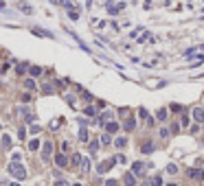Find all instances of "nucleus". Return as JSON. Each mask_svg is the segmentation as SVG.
<instances>
[{
	"instance_id": "obj_1",
	"label": "nucleus",
	"mask_w": 204,
	"mask_h": 186,
	"mask_svg": "<svg viewBox=\"0 0 204 186\" xmlns=\"http://www.w3.org/2000/svg\"><path fill=\"white\" fill-rule=\"evenodd\" d=\"M9 173H11L13 178H18V180H24L26 178V171H24V166L20 162H11V164H9Z\"/></svg>"
},
{
	"instance_id": "obj_2",
	"label": "nucleus",
	"mask_w": 204,
	"mask_h": 186,
	"mask_svg": "<svg viewBox=\"0 0 204 186\" xmlns=\"http://www.w3.org/2000/svg\"><path fill=\"white\" fill-rule=\"evenodd\" d=\"M114 162H119V160H116V158H110V160H105V162H101V164H99V169H97V171L103 175L105 171H110V169L114 166Z\"/></svg>"
},
{
	"instance_id": "obj_3",
	"label": "nucleus",
	"mask_w": 204,
	"mask_h": 186,
	"mask_svg": "<svg viewBox=\"0 0 204 186\" xmlns=\"http://www.w3.org/2000/svg\"><path fill=\"white\" fill-rule=\"evenodd\" d=\"M132 173L136 175V178H143V175H145V164L143 162H134L132 164Z\"/></svg>"
},
{
	"instance_id": "obj_4",
	"label": "nucleus",
	"mask_w": 204,
	"mask_h": 186,
	"mask_svg": "<svg viewBox=\"0 0 204 186\" xmlns=\"http://www.w3.org/2000/svg\"><path fill=\"white\" fill-rule=\"evenodd\" d=\"M125 9V2H119V5H110L108 2V11H110V15H116L119 11H123Z\"/></svg>"
},
{
	"instance_id": "obj_5",
	"label": "nucleus",
	"mask_w": 204,
	"mask_h": 186,
	"mask_svg": "<svg viewBox=\"0 0 204 186\" xmlns=\"http://www.w3.org/2000/svg\"><path fill=\"white\" fill-rule=\"evenodd\" d=\"M134 127H136V118H134V116H127L125 123H123V129H125V132H132Z\"/></svg>"
},
{
	"instance_id": "obj_6",
	"label": "nucleus",
	"mask_w": 204,
	"mask_h": 186,
	"mask_svg": "<svg viewBox=\"0 0 204 186\" xmlns=\"http://www.w3.org/2000/svg\"><path fill=\"white\" fill-rule=\"evenodd\" d=\"M51 151H53V142H44V147H42V158L44 160L51 158Z\"/></svg>"
},
{
	"instance_id": "obj_7",
	"label": "nucleus",
	"mask_w": 204,
	"mask_h": 186,
	"mask_svg": "<svg viewBox=\"0 0 204 186\" xmlns=\"http://www.w3.org/2000/svg\"><path fill=\"white\" fill-rule=\"evenodd\" d=\"M154 149H156V145H154L152 140H147V142L141 145V151H143V153H154Z\"/></svg>"
},
{
	"instance_id": "obj_8",
	"label": "nucleus",
	"mask_w": 204,
	"mask_h": 186,
	"mask_svg": "<svg viewBox=\"0 0 204 186\" xmlns=\"http://www.w3.org/2000/svg\"><path fill=\"white\" fill-rule=\"evenodd\" d=\"M189 178L191 180H204V171L202 169H191L189 171Z\"/></svg>"
},
{
	"instance_id": "obj_9",
	"label": "nucleus",
	"mask_w": 204,
	"mask_h": 186,
	"mask_svg": "<svg viewBox=\"0 0 204 186\" xmlns=\"http://www.w3.org/2000/svg\"><path fill=\"white\" fill-rule=\"evenodd\" d=\"M193 118H196L198 123H204V109L202 107H193Z\"/></svg>"
},
{
	"instance_id": "obj_10",
	"label": "nucleus",
	"mask_w": 204,
	"mask_h": 186,
	"mask_svg": "<svg viewBox=\"0 0 204 186\" xmlns=\"http://www.w3.org/2000/svg\"><path fill=\"white\" fill-rule=\"evenodd\" d=\"M9 149H11V136L2 134V151H9Z\"/></svg>"
},
{
	"instance_id": "obj_11",
	"label": "nucleus",
	"mask_w": 204,
	"mask_h": 186,
	"mask_svg": "<svg viewBox=\"0 0 204 186\" xmlns=\"http://www.w3.org/2000/svg\"><path fill=\"white\" fill-rule=\"evenodd\" d=\"M35 35H42V37H48V40H51V37H53V33H48V31H44V29H40V26H33V29H31Z\"/></svg>"
},
{
	"instance_id": "obj_12",
	"label": "nucleus",
	"mask_w": 204,
	"mask_h": 186,
	"mask_svg": "<svg viewBox=\"0 0 204 186\" xmlns=\"http://www.w3.org/2000/svg\"><path fill=\"white\" fill-rule=\"evenodd\" d=\"M18 9H20L22 13H26V15L33 13V9H31V5H29V2H18Z\"/></svg>"
},
{
	"instance_id": "obj_13",
	"label": "nucleus",
	"mask_w": 204,
	"mask_h": 186,
	"mask_svg": "<svg viewBox=\"0 0 204 186\" xmlns=\"http://www.w3.org/2000/svg\"><path fill=\"white\" fill-rule=\"evenodd\" d=\"M55 162H57V166H66V164H68V160H66V155H64V153L55 155Z\"/></svg>"
},
{
	"instance_id": "obj_14",
	"label": "nucleus",
	"mask_w": 204,
	"mask_h": 186,
	"mask_svg": "<svg viewBox=\"0 0 204 186\" xmlns=\"http://www.w3.org/2000/svg\"><path fill=\"white\" fill-rule=\"evenodd\" d=\"M149 186H162V180H160V175H154V178L149 180Z\"/></svg>"
},
{
	"instance_id": "obj_15",
	"label": "nucleus",
	"mask_w": 204,
	"mask_h": 186,
	"mask_svg": "<svg viewBox=\"0 0 204 186\" xmlns=\"http://www.w3.org/2000/svg\"><path fill=\"white\" fill-rule=\"evenodd\" d=\"M110 118H112V112H108V109H105L103 114L99 116V123H105V120H110Z\"/></svg>"
},
{
	"instance_id": "obj_16",
	"label": "nucleus",
	"mask_w": 204,
	"mask_h": 186,
	"mask_svg": "<svg viewBox=\"0 0 204 186\" xmlns=\"http://www.w3.org/2000/svg\"><path fill=\"white\" fill-rule=\"evenodd\" d=\"M81 162H83L81 153H75V155H72V164H75V166H81Z\"/></svg>"
},
{
	"instance_id": "obj_17",
	"label": "nucleus",
	"mask_w": 204,
	"mask_h": 186,
	"mask_svg": "<svg viewBox=\"0 0 204 186\" xmlns=\"http://www.w3.org/2000/svg\"><path fill=\"white\" fill-rule=\"evenodd\" d=\"M29 149H31V151H38V149H40V140H38V138L29 142Z\"/></svg>"
},
{
	"instance_id": "obj_18",
	"label": "nucleus",
	"mask_w": 204,
	"mask_h": 186,
	"mask_svg": "<svg viewBox=\"0 0 204 186\" xmlns=\"http://www.w3.org/2000/svg\"><path fill=\"white\" fill-rule=\"evenodd\" d=\"M116 129H119V125H116V123H108V125H105V132H110V134H114Z\"/></svg>"
},
{
	"instance_id": "obj_19",
	"label": "nucleus",
	"mask_w": 204,
	"mask_h": 186,
	"mask_svg": "<svg viewBox=\"0 0 204 186\" xmlns=\"http://www.w3.org/2000/svg\"><path fill=\"white\" fill-rule=\"evenodd\" d=\"M81 171H90V160H88V158H83V162H81Z\"/></svg>"
},
{
	"instance_id": "obj_20",
	"label": "nucleus",
	"mask_w": 204,
	"mask_h": 186,
	"mask_svg": "<svg viewBox=\"0 0 204 186\" xmlns=\"http://www.w3.org/2000/svg\"><path fill=\"white\" fill-rule=\"evenodd\" d=\"M101 142H103V145H110V142H112V138H110V132H108V134H101Z\"/></svg>"
},
{
	"instance_id": "obj_21",
	"label": "nucleus",
	"mask_w": 204,
	"mask_h": 186,
	"mask_svg": "<svg viewBox=\"0 0 204 186\" xmlns=\"http://www.w3.org/2000/svg\"><path fill=\"white\" fill-rule=\"evenodd\" d=\"M125 142H127V140L121 136V138H116V140H114V147H119V149H121V147H125Z\"/></svg>"
},
{
	"instance_id": "obj_22",
	"label": "nucleus",
	"mask_w": 204,
	"mask_h": 186,
	"mask_svg": "<svg viewBox=\"0 0 204 186\" xmlns=\"http://www.w3.org/2000/svg\"><path fill=\"white\" fill-rule=\"evenodd\" d=\"M29 70H31V74H33V77H38V74H42V68H40V66H31Z\"/></svg>"
},
{
	"instance_id": "obj_23",
	"label": "nucleus",
	"mask_w": 204,
	"mask_h": 186,
	"mask_svg": "<svg viewBox=\"0 0 204 186\" xmlns=\"http://www.w3.org/2000/svg\"><path fill=\"white\" fill-rule=\"evenodd\" d=\"M134 178H136L134 173H125V184H134Z\"/></svg>"
},
{
	"instance_id": "obj_24",
	"label": "nucleus",
	"mask_w": 204,
	"mask_h": 186,
	"mask_svg": "<svg viewBox=\"0 0 204 186\" xmlns=\"http://www.w3.org/2000/svg\"><path fill=\"white\" fill-rule=\"evenodd\" d=\"M68 15H70V20H77V18H79V13L75 11V7H72V9H68Z\"/></svg>"
},
{
	"instance_id": "obj_25",
	"label": "nucleus",
	"mask_w": 204,
	"mask_h": 186,
	"mask_svg": "<svg viewBox=\"0 0 204 186\" xmlns=\"http://www.w3.org/2000/svg\"><path fill=\"white\" fill-rule=\"evenodd\" d=\"M79 140H83V142L88 140V132H86V129H81V132H79Z\"/></svg>"
},
{
	"instance_id": "obj_26",
	"label": "nucleus",
	"mask_w": 204,
	"mask_h": 186,
	"mask_svg": "<svg viewBox=\"0 0 204 186\" xmlns=\"http://www.w3.org/2000/svg\"><path fill=\"white\" fill-rule=\"evenodd\" d=\"M169 109H171V112H182V105H178V103H171V105H169Z\"/></svg>"
},
{
	"instance_id": "obj_27",
	"label": "nucleus",
	"mask_w": 204,
	"mask_h": 186,
	"mask_svg": "<svg viewBox=\"0 0 204 186\" xmlns=\"http://www.w3.org/2000/svg\"><path fill=\"white\" fill-rule=\"evenodd\" d=\"M158 120H167V109H158Z\"/></svg>"
},
{
	"instance_id": "obj_28",
	"label": "nucleus",
	"mask_w": 204,
	"mask_h": 186,
	"mask_svg": "<svg viewBox=\"0 0 204 186\" xmlns=\"http://www.w3.org/2000/svg\"><path fill=\"white\" fill-rule=\"evenodd\" d=\"M24 86H26V90H35V81H33V79H29V81L24 83Z\"/></svg>"
},
{
	"instance_id": "obj_29",
	"label": "nucleus",
	"mask_w": 204,
	"mask_h": 186,
	"mask_svg": "<svg viewBox=\"0 0 204 186\" xmlns=\"http://www.w3.org/2000/svg\"><path fill=\"white\" fill-rule=\"evenodd\" d=\"M198 129H200V123H198V120H196V123L191 125V134H198Z\"/></svg>"
},
{
	"instance_id": "obj_30",
	"label": "nucleus",
	"mask_w": 204,
	"mask_h": 186,
	"mask_svg": "<svg viewBox=\"0 0 204 186\" xmlns=\"http://www.w3.org/2000/svg\"><path fill=\"white\" fill-rule=\"evenodd\" d=\"M26 70H29V66H26V64H20V66H18V72H20V74L26 72Z\"/></svg>"
},
{
	"instance_id": "obj_31",
	"label": "nucleus",
	"mask_w": 204,
	"mask_h": 186,
	"mask_svg": "<svg viewBox=\"0 0 204 186\" xmlns=\"http://www.w3.org/2000/svg\"><path fill=\"white\" fill-rule=\"evenodd\" d=\"M176 171H178V166H176V164H169V166H167V173H176Z\"/></svg>"
},
{
	"instance_id": "obj_32",
	"label": "nucleus",
	"mask_w": 204,
	"mask_h": 186,
	"mask_svg": "<svg viewBox=\"0 0 204 186\" xmlns=\"http://www.w3.org/2000/svg\"><path fill=\"white\" fill-rule=\"evenodd\" d=\"M171 132H173V134H178V132H180V125H178V123H173V125H171Z\"/></svg>"
},
{
	"instance_id": "obj_33",
	"label": "nucleus",
	"mask_w": 204,
	"mask_h": 186,
	"mask_svg": "<svg viewBox=\"0 0 204 186\" xmlns=\"http://www.w3.org/2000/svg\"><path fill=\"white\" fill-rule=\"evenodd\" d=\"M97 149H99L97 142H90V151H92V153H97Z\"/></svg>"
},
{
	"instance_id": "obj_34",
	"label": "nucleus",
	"mask_w": 204,
	"mask_h": 186,
	"mask_svg": "<svg viewBox=\"0 0 204 186\" xmlns=\"http://www.w3.org/2000/svg\"><path fill=\"white\" fill-rule=\"evenodd\" d=\"M138 114H141V118H147V109H145V107H141V112H138ZM147 120H149V118H147Z\"/></svg>"
},
{
	"instance_id": "obj_35",
	"label": "nucleus",
	"mask_w": 204,
	"mask_h": 186,
	"mask_svg": "<svg viewBox=\"0 0 204 186\" xmlns=\"http://www.w3.org/2000/svg\"><path fill=\"white\" fill-rule=\"evenodd\" d=\"M160 136L162 138H169V129H160Z\"/></svg>"
},
{
	"instance_id": "obj_36",
	"label": "nucleus",
	"mask_w": 204,
	"mask_h": 186,
	"mask_svg": "<svg viewBox=\"0 0 204 186\" xmlns=\"http://www.w3.org/2000/svg\"><path fill=\"white\" fill-rule=\"evenodd\" d=\"M116 160H119V162H123V164H125V162H127V160H125V155H123V153H119V155H116Z\"/></svg>"
},
{
	"instance_id": "obj_37",
	"label": "nucleus",
	"mask_w": 204,
	"mask_h": 186,
	"mask_svg": "<svg viewBox=\"0 0 204 186\" xmlns=\"http://www.w3.org/2000/svg\"><path fill=\"white\" fill-rule=\"evenodd\" d=\"M55 186H70V184H68V182H64V180H59V182L55 184Z\"/></svg>"
},
{
	"instance_id": "obj_38",
	"label": "nucleus",
	"mask_w": 204,
	"mask_h": 186,
	"mask_svg": "<svg viewBox=\"0 0 204 186\" xmlns=\"http://www.w3.org/2000/svg\"><path fill=\"white\" fill-rule=\"evenodd\" d=\"M105 186H119V184H116L114 180H108V182H105Z\"/></svg>"
},
{
	"instance_id": "obj_39",
	"label": "nucleus",
	"mask_w": 204,
	"mask_h": 186,
	"mask_svg": "<svg viewBox=\"0 0 204 186\" xmlns=\"http://www.w3.org/2000/svg\"><path fill=\"white\" fill-rule=\"evenodd\" d=\"M51 2H53V5H55V2H59V0H51Z\"/></svg>"
},
{
	"instance_id": "obj_40",
	"label": "nucleus",
	"mask_w": 204,
	"mask_h": 186,
	"mask_svg": "<svg viewBox=\"0 0 204 186\" xmlns=\"http://www.w3.org/2000/svg\"><path fill=\"white\" fill-rule=\"evenodd\" d=\"M11 186H20V184H18V182H15V184H11Z\"/></svg>"
},
{
	"instance_id": "obj_41",
	"label": "nucleus",
	"mask_w": 204,
	"mask_h": 186,
	"mask_svg": "<svg viewBox=\"0 0 204 186\" xmlns=\"http://www.w3.org/2000/svg\"><path fill=\"white\" fill-rule=\"evenodd\" d=\"M167 186H176V184H167Z\"/></svg>"
},
{
	"instance_id": "obj_42",
	"label": "nucleus",
	"mask_w": 204,
	"mask_h": 186,
	"mask_svg": "<svg viewBox=\"0 0 204 186\" xmlns=\"http://www.w3.org/2000/svg\"><path fill=\"white\" fill-rule=\"evenodd\" d=\"M127 186H134V184H127Z\"/></svg>"
},
{
	"instance_id": "obj_43",
	"label": "nucleus",
	"mask_w": 204,
	"mask_h": 186,
	"mask_svg": "<svg viewBox=\"0 0 204 186\" xmlns=\"http://www.w3.org/2000/svg\"><path fill=\"white\" fill-rule=\"evenodd\" d=\"M75 186H81V184H75Z\"/></svg>"
}]
</instances>
